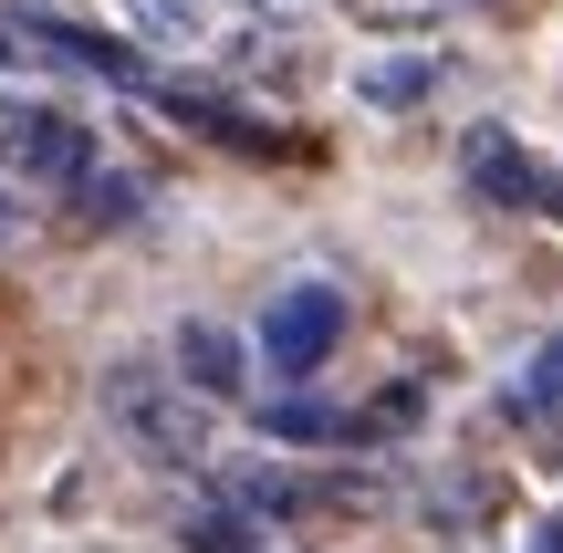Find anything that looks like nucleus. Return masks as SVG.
Segmentation results:
<instances>
[{
    "label": "nucleus",
    "mask_w": 563,
    "mask_h": 553,
    "mask_svg": "<svg viewBox=\"0 0 563 553\" xmlns=\"http://www.w3.org/2000/svg\"><path fill=\"white\" fill-rule=\"evenodd\" d=\"M115 418L136 429V450H157V460H188V450H199V439H188L178 387H167V376H146V366H125V376H115Z\"/></svg>",
    "instance_id": "nucleus-3"
},
{
    "label": "nucleus",
    "mask_w": 563,
    "mask_h": 553,
    "mask_svg": "<svg viewBox=\"0 0 563 553\" xmlns=\"http://www.w3.org/2000/svg\"><path fill=\"white\" fill-rule=\"evenodd\" d=\"M115 21L146 42V53H199L230 11H220V0H115Z\"/></svg>",
    "instance_id": "nucleus-4"
},
{
    "label": "nucleus",
    "mask_w": 563,
    "mask_h": 553,
    "mask_svg": "<svg viewBox=\"0 0 563 553\" xmlns=\"http://www.w3.org/2000/svg\"><path fill=\"white\" fill-rule=\"evenodd\" d=\"M532 209H553V220H563V167H553V178H543V188H532Z\"/></svg>",
    "instance_id": "nucleus-12"
},
{
    "label": "nucleus",
    "mask_w": 563,
    "mask_h": 553,
    "mask_svg": "<svg viewBox=\"0 0 563 553\" xmlns=\"http://www.w3.org/2000/svg\"><path fill=\"white\" fill-rule=\"evenodd\" d=\"M178 376H188L199 397H241V387H251V355L230 345L220 324H188V334H178Z\"/></svg>",
    "instance_id": "nucleus-7"
},
{
    "label": "nucleus",
    "mask_w": 563,
    "mask_h": 553,
    "mask_svg": "<svg viewBox=\"0 0 563 553\" xmlns=\"http://www.w3.org/2000/svg\"><path fill=\"white\" fill-rule=\"evenodd\" d=\"M272 439H282V450H323V439H344V418H323V408L292 397V408H272Z\"/></svg>",
    "instance_id": "nucleus-9"
},
{
    "label": "nucleus",
    "mask_w": 563,
    "mask_h": 553,
    "mask_svg": "<svg viewBox=\"0 0 563 553\" xmlns=\"http://www.w3.org/2000/svg\"><path fill=\"white\" fill-rule=\"evenodd\" d=\"M355 95L376 104V115H407L418 95H439V53H376V63H355Z\"/></svg>",
    "instance_id": "nucleus-6"
},
{
    "label": "nucleus",
    "mask_w": 563,
    "mask_h": 553,
    "mask_svg": "<svg viewBox=\"0 0 563 553\" xmlns=\"http://www.w3.org/2000/svg\"><path fill=\"white\" fill-rule=\"evenodd\" d=\"M220 11H241V21H282V11H302V0H220Z\"/></svg>",
    "instance_id": "nucleus-11"
},
{
    "label": "nucleus",
    "mask_w": 563,
    "mask_h": 553,
    "mask_svg": "<svg viewBox=\"0 0 563 553\" xmlns=\"http://www.w3.org/2000/svg\"><path fill=\"white\" fill-rule=\"evenodd\" d=\"M470 178H481V199L522 209L532 188H543V167L522 157V136H511V125H481V136H470Z\"/></svg>",
    "instance_id": "nucleus-5"
},
{
    "label": "nucleus",
    "mask_w": 563,
    "mask_h": 553,
    "mask_svg": "<svg viewBox=\"0 0 563 553\" xmlns=\"http://www.w3.org/2000/svg\"><path fill=\"white\" fill-rule=\"evenodd\" d=\"M522 408H563V334H553V345L522 366Z\"/></svg>",
    "instance_id": "nucleus-10"
},
{
    "label": "nucleus",
    "mask_w": 563,
    "mask_h": 553,
    "mask_svg": "<svg viewBox=\"0 0 563 553\" xmlns=\"http://www.w3.org/2000/svg\"><path fill=\"white\" fill-rule=\"evenodd\" d=\"M32 42H53L63 63H84V74H104V84H146V63L125 53V42H95V32H74V21H32Z\"/></svg>",
    "instance_id": "nucleus-8"
},
{
    "label": "nucleus",
    "mask_w": 563,
    "mask_h": 553,
    "mask_svg": "<svg viewBox=\"0 0 563 553\" xmlns=\"http://www.w3.org/2000/svg\"><path fill=\"white\" fill-rule=\"evenodd\" d=\"M344 345V292L334 283H282L262 303V355L272 376H323V355Z\"/></svg>",
    "instance_id": "nucleus-2"
},
{
    "label": "nucleus",
    "mask_w": 563,
    "mask_h": 553,
    "mask_svg": "<svg viewBox=\"0 0 563 553\" xmlns=\"http://www.w3.org/2000/svg\"><path fill=\"white\" fill-rule=\"evenodd\" d=\"M0 167L32 178V188H84L95 178V125H84L74 104H53V95H21L11 115H0Z\"/></svg>",
    "instance_id": "nucleus-1"
},
{
    "label": "nucleus",
    "mask_w": 563,
    "mask_h": 553,
    "mask_svg": "<svg viewBox=\"0 0 563 553\" xmlns=\"http://www.w3.org/2000/svg\"><path fill=\"white\" fill-rule=\"evenodd\" d=\"M0 241H11V188H0Z\"/></svg>",
    "instance_id": "nucleus-13"
}]
</instances>
